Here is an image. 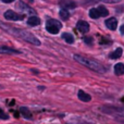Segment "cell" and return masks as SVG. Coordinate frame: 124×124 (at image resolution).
Returning <instances> with one entry per match:
<instances>
[{
	"label": "cell",
	"instance_id": "cell-1",
	"mask_svg": "<svg viewBox=\"0 0 124 124\" xmlns=\"http://www.w3.org/2000/svg\"><path fill=\"white\" fill-rule=\"evenodd\" d=\"M73 58H74V60L76 62L83 64L84 66H87L88 69H90V70L95 71V72H97V73H105L106 72L105 66H103L102 64H100L99 62H97L96 60H93V59L79 56V54H74Z\"/></svg>",
	"mask_w": 124,
	"mask_h": 124
},
{
	"label": "cell",
	"instance_id": "cell-2",
	"mask_svg": "<svg viewBox=\"0 0 124 124\" xmlns=\"http://www.w3.org/2000/svg\"><path fill=\"white\" fill-rule=\"evenodd\" d=\"M12 32L14 33L16 36L21 37L22 39L24 40L28 41V43L33 44V45H36V46H39L40 45V41L39 39H37L32 33H28L27 31H24V30H12Z\"/></svg>",
	"mask_w": 124,
	"mask_h": 124
},
{
	"label": "cell",
	"instance_id": "cell-3",
	"mask_svg": "<svg viewBox=\"0 0 124 124\" xmlns=\"http://www.w3.org/2000/svg\"><path fill=\"white\" fill-rule=\"evenodd\" d=\"M62 27V24L60 21L54 19H50L46 23V30L50 33V34H58L60 28Z\"/></svg>",
	"mask_w": 124,
	"mask_h": 124
},
{
	"label": "cell",
	"instance_id": "cell-4",
	"mask_svg": "<svg viewBox=\"0 0 124 124\" xmlns=\"http://www.w3.org/2000/svg\"><path fill=\"white\" fill-rule=\"evenodd\" d=\"M4 17L9 21H21V20L24 19V14H17L14 11L8 10L4 12Z\"/></svg>",
	"mask_w": 124,
	"mask_h": 124
},
{
	"label": "cell",
	"instance_id": "cell-5",
	"mask_svg": "<svg viewBox=\"0 0 124 124\" xmlns=\"http://www.w3.org/2000/svg\"><path fill=\"white\" fill-rule=\"evenodd\" d=\"M76 27H77V30H78L81 33L85 34V33H87L88 31H89V24H88L86 21H82V20H81V21L77 22Z\"/></svg>",
	"mask_w": 124,
	"mask_h": 124
},
{
	"label": "cell",
	"instance_id": "cell-6",
	"mask_svg": "<svg viewBox=\"0 0 124 124\" xmlns=\"http://www.w3.org/2000/svg\"><path fill=\"white\" fill-rule=\"evenodd\" d=\"M106 25L111 31L116 30V27H118V20L116 17H109L108 20H106Z\"/></svg>",
	"mask_w": 124,
	"mask_h": 124
},
{
	"label": "cell",
	"instance_id": "cell-7",
	"mask_svg": "<svg viewBox=\"0 0 124 124\" xmlns=\"http://www.w3.org/2000/svg\"><path fill=\"white\" fill-rule=\"evenodd\" d=\"M59 4L64 9V10H68V9H74L75 8V2L72 0H60Z\"/></svg>",
	"mask_w": 124,
	"mask_h": 124
},
{
	"label": "cell",
	"instance_id": "cell-8",
	"mask_svg": "<svg viewBox=\"0 0 124 124\" xmlns=\"http://www.w3.org/2000/svg\"><path fill=\"white\" fill-rule=\"evenodd\" d=\"M77 97H78L79 100L84 101V102H88V101L92 100V97H90V95H88L87 93H85L84 90H78Z\"/></svg>",
	"mask_w": 124,
	"mask_h": 124
},
{
	"label": "cell",
	"instance_id": "cell-9",
	"mask_svg": "<svg viewBox=\"0 0 124 124\" xmlns=\"http://www.w3.org/2000/svg\"><path fill=\"white\" fill-rule=\"evenodd\" d=\"M39 23H40V20H39V17L36 16V15H32V16H30L27 20V24L31 26H37V25H39Z\"/></svg>",
	"mask_w": 124,
	"mask_h": 124
},
{
	"label": "cell",
	"instance_id": "cell-10",
	"mask_svg": "<svg viewBox=\"0 0 124 124\" xmlns=\"http://www.w3.org/2000/svg\"><path fill=\"white\" fill-rule=\"evenodd\" d=\"M17 7H19V9H20V10L26 11V12H28V13H32V14H34V15H35V11H34V10H32V9H31L30 7L27 6V4H25V3H24V2L20 1L19 3H17Z\"/></svg>",
	"mask_w": 124,
	"mask_h": 124
},
{
	"label": "cell",
	"instance_id": "cell-11",
	"mask_svg": "<svg viewBox=\"0 0 124 124\" xmlns=\"http://www.w3.org/2000/svg\"><path fill=\"white\" fill-rule=\"evenodd\" d=\"M114 73L116 75H123L124 74V64L123 63H116L114 65Z\"/></svg>",
	"mask_w": 124,
	"mask_h": 124
},
{
	"label": "cell",
	"instance_id": "cell-12",
	"mask_svg": "<svg viewBox=\"0 0 124 124\" xmlns=\"http://www.w3.org/2000/svg\"><path fill=\"white\" fill-rule=\"evenodd\" d=\"M97 12H98L99 16H107L108 14H109V11L107 10V8H105L103 6H99L96 8Z\"/></svg>",
	"mask_w": 124,
	"mask_h": 124
},
{
	"label": "cell",
	"instance_id": "cell-13",
	"mask_svg": "<svg viewBox=\"0 0 124 124\" xmlns=\"http://www.w3.org/2000/svg\"><path fill=\"white\" fill-rule=\"evenodd\" d=\"M122 54H123L122 48H118V49H116L113 52H111L109 57L111 59H118V58H120V57L122 56Z\"/></svg>",
	"mask_w": 124,
	"mask_h": 124
},
{
	"label": "cell",
	"instance_id": "cell-14",
	"mask_svg": "<svg viewBox=\"0 0 124 124\" xmlns=\"http://www.w3.org/2000/svg\"><path fill=\"white\" fill-rule=\"evenodd\" d=\"M62 38L69 44H73L74 43V37L72 36V34H69V33H64L62 34Z\"/></svg>",
	"mask_w": 124,
	"mask_h": 124
},
{
	"label": "cell",
	"instance_id": "cell-15",
	"mask_svg": "<svg viewBox=\"0 0 124 124\" xmlns=\"http://www.w3.org/2000/svg\"><path fill=\"white\" fill-rule=\"evenodd\" d=\"M20 111H21L22 116H23L24 118H26V119H32V113L30 112V110H28L27 108L22 107L21 109H20Z\"/></svg>",
	"mask_w": 124,
	"mask_h": 124
},
{
	"label": "cell",
	"instance_id": "cell-16",
	"mask_svg": "<svg viewBox=\"0 0 124 124\" xmlns=\"http://www.w3.org/2000/svg\"><path fill=\"white\" fill-rule=\"evenodd\" d=\"M59 15H60L61 19L64 20V21L69 20V17H70V14H69L68 10H64V9H61V10H60V13H59Z\"/></svg>",
	"mask_w": 124,
	"mask_h": 124
},
{
	"label": "cell",
	"instance_id": "cell-17",
	"mask_svg": "<svg viewBox=\"0 0 124 124\" xmlns=\"http://www.w3.org/2000/svg\"><path fill=\"white\" fill-rule=\"evenodd\" d=\"M0 52H6V54H20V51H16V50L10 49V48H7V47H0Z\"/></svg>",
	"mask_w": 124,
	"mask_h": 124
},
{
	"label": "cell",
	"instance_id": "cell-18",
	"mask_svg": "<svg viewBox=\"0 0 124 124\" xmlns=\"http://www.w3.org/2000/svg\"><path fill=\"white\" fill-rule=\"evenodd\" d=\"M89 16L92 17V19H98L99 17V14H98V12H97L96 8L92 9V10L89 11Z\"/></svg>",
	"mask_w": 124,
	"mask_h": 124
},
{
	"label": "cell",
	"instance_id": "cell-19",
	"mask_svg": "<svg viewBox=\"0 0 124 124\" xmlns=\"http://www.w3.org/2000/svg\"><path fill=\"white\" fill-rule=\"evenodd\" d=\"M0 119H1V120H8L9 119V116L1 109V108H0Z\"/></svg>",
	"mask_w": 124,
	"mask_h": 124
},
{
	"label": "cell",
	"instance_id": "cell-20",
	"mask_svg": "<svg viewBox=\"0 0 124 124\" xmlns=\"http://www.w3.org/2000/svg\"><path fill=\"white\" fill-rule=\"evenodd\" d=\"M84 40H85L87 44H89V45L93 43V39H92V37H85V38H84Z\"/></svg>",
	"mask_w": 124,
	"mask_h": 124
},
{
	"label": "cell",
	"instance_id": "cell-21",
	"mask_svg": "<svg viewBox=\"0 0 124 124\" xmlns=\"http://www.w3.org/2000/svg\"><path fill=\"white\" fill-rule=\"evenodd\" d=\"M105 2H108V3H116V2H120L121 0H103Z\"/></svg>",
	"mask_w": 124,
	"mask_h": 124
},
{
	"label": "cell",
	"instance_id": "cell-22",
	"mask_svg": "<svg viewBox=\"0 0 124 124\" xmlns=\"http://www.w3.org/2000/svg\"><path fill=\"white\" fill-rule=\"evenodd\" d=\"M3 2H6V3H10V2H13L14 0H2Z\"/></svg>",
	"mask_w": 124,
	"mask_h": 124
},
{
	"label": "cell",
	"instance_id": "cell-23",
	"mask_svg": "<svg viewBox=\"0 0 124 124\" xmlns=\"http://www.w3.org/2000/svg\"><path fill=\"white\" fill-rule=\"evenodd\" d=\"M120 31H121V33H122V34H124V25H123L122 27L120 28Z\"/></svg>",
	"mask_w": 124,
	"mask_h": 124
}]
</instances>
